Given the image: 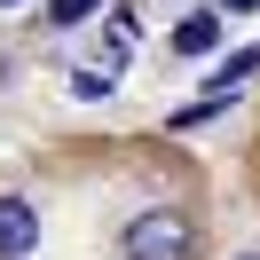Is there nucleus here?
<instances>
[{"label": "nucleus", "instance_id": "obj_8", "mask_svg": "<svg viewBox=\"0 0 260 260\" xmlns=\"http://www.w3.org/2000/svg\"><path fill=\"white\" fill-rule=\"evenodd\" d=\"M8 8H16V0H8Z\"/></svg>", "mask_w": 260, "mask_h": 260}, {"label": "nucleus", "instance_id": "obj_2", "mask_svg": "<svg viewBox=\"0 0 260 260\" xmlns=\"http://www.w3.org/2000/svg\"><path fill=\"white\" fill-rule=\"evenodd\" d=\"M32 244H40V213L24 197H0V260H24Z\"/></svg>", "mask_w": 260, "mask_h": 260}, {"label": "nucleus", "instance_id": "obj_9", "mask_svg": "<svg viewBox=\"0 0 260 260\" xmlns=\"http://www.w3.org/2000/svg\"><path fill=\"white\" fill-rule=\"evenodd\" d=\"M244 260H252V252H244Z\"/></svg>", "mask_w": 260, "mask_h": 260}, {"label": "nucleus", "instance_id": "obj_4", "mask_svg": "<svg viewBox=\"0 0 260 260\" xmlns=\"http://www.w3.org/2000/svg\"><path fill=\"white\" fill-rule=\"evenodd\" d=\"M252 71H260V48H237L221 71H213V103H229V87H237V79H252Z\"/></svg>", "mask_w": 260, "mask_h": 260}, {"label": "nucleus", "instance_id": "obj_5", "mask_svg": "<svg viewBox=\"0 0 260 260\" xmlns=\"http://www.w3.org/2000/svg\"><path fill=\"white\" fill-rule=\"evenodd\" d=\"M95 8H103V0H55L48 16H55V24H87V16H95Z\"/></svg>", "mask_w": 260, "mask_h": 260}, {"label": "nucleus", "instance_id": "obj_3", "mask_svg": "<svg viewBox=\"0 0 260 260\" xmlns=\"http://www.w3.org/2000/svg\"><path fill=\"white\" fill-rule=\"evenodd\" d=\"M174 48H181V55H205V48H221V24H213V8H197V16H181Z\"/></svg>", "mask_w": 260, "mask_h": 260}, {"label": "nucleus", "instance_id": "obj_6", "mask_svg": "<svg viewBox=\"0 0 260 260\" xmlns=\"http://www.w3.org/2000/svg\"><path fill=\"white\" fill-rule=\"evenodd\" d=\"M71 87H79L87 103H95V95H111V71H71Z\"/></svg>", "mask_w": 260, "mask_h": 260}, {"label": "nucleus", "instance_id": "obj_7", "mask_svg": "<svg viewBox=\"0 0 260 260\" xmlns=\"http://www.w3.org/2000/svg\"><path fill=\"white\" fill-rule=\"evenodd\" d=\"M221 8H260V0H221Z\"/></svg>", "mask_w": 260, "mask_h": 260}, {"label": "nucleus", "instance_id": "obj_1", "mask_svg": "<svg viewBox=\"0 0 260 260\" xmlns=\"http://www.w3.org/2000/svg\"><path fill=\"white\" fill-rule=\"evenodd\" d=\"M126 260H189L197 237H189V213H134L126 237H118Z\"/></svg>", "mask_w": 260, "mask_h": 260}]
</instances>
